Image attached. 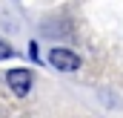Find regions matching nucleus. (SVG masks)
<instances>
[{
  "label": "nucleus",
  "mask_w": 123,
  "mask_h": 118,
  "mask_svg": "<svg viewBox=\"0 0 123 118\" xmlns=\"http://www.w3.org/2000/svg\"><path fill=\"white\" fill-rule=\"evenodd\" d=\"M49 63L55 69H60V72H77L80 69V58L72 49H63V46H57V49L49 52Z\"/></svg>",
  "instance_id": "1"
},
{
  "label": "nucleus",
  "mask_w": 123,
  "mask_h": 118,
  "mask_svg": "<svg viewBox=\"0 0 123 118\" xmlns=\"http://www.w3.org/2000/svg\"><path fill=\"white\" fill-rule=\"evenodd\" d=\"M6 84H9V89H12L14 95H26L31 89V72L29 69H12V72L6 75Z\"/></svg>",
  "instance_id": "2"
},
{
  "label": "nucleus",
  "mask_w": 123,
  "mask_h": 118,
  "mask_svg": "<svg viewBox=\"0 0 123 118\" xmlns=\"http://www.w3.org/2000/svg\"><path fill=\"white\" fill-rule=\"evenodd\" d=\"M12 55H14V49H12V46H9V43H6V40H0V60H6V58H12Z\"/></svg>",
  "instance_id": "3"
}]
</instances>
